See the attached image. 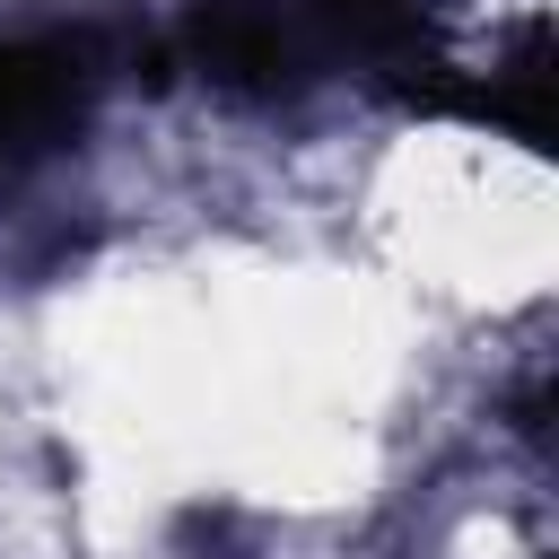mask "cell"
Here are the masks:
<instances>
[{
    "mask_svg": "<svg viewBox=\"0 0 559 559\" xmlns=\"http://www.w3.org/2000/svg\"><path fill=\"white\" fill-rule=\"evenodd\" d=\"M96 96V44L87 35H26L0 44V175H26L52 157Z\"/></svg>",
    "mask_w": 559,
    "mask_h": 559,
    "instance_id": "obj_1",
    "label": "cell"
},
{
    "mask_svg": "<svg viewBox=\"0 0 559 559\" xmlns=\"http://www.w3.org/2000/svg\"><path fill=\"white\" fill-rule=\"evenodd\" d=\"M411 105L428 114H463V122H498L524 148H550V26H524L515 61H498L489 79H402Z\"/></svg>",
    "mask_w": 559,
    "mask_h": 559,
    "instance_id": "obj_2",
    "label": "cell"
}]
</instances>
